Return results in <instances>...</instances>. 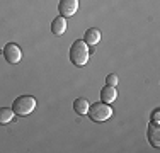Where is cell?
I'll list each match as a JSON object with an SVG mask.
<instances>
[{
    "instance_id": "cell-1",
    "label": "cell",
    "mask_w": 160,
    "mask_h": 153,
    "mask_svg": "<svg viewBox=\"0 0 160 153\" xmlns=\"http://www.w3.org/2000/svg\"><path fill=\"white\" fill-rule=\"evenodd\" d=\"M68 55H70V61L75 65V67H83V65H87V61H89L90 53H89L87 44L83 43L82 39H77V41H73Z\"/></svg>"
},
{
    "instance_id": "cell-2",
    "label": "cell",
    "mask_w": 160,
    "mask_h": 153,
    "mask_svg": "<svg viewBox=\"0 0 160 153\" xmlns=\"http://www.w3.org/2000/svg\"><path fill=\"white\" fill-rule=\"evenodd\" d=\"M36 109V99L31 95H19L17 99H14L12 111L17 116H28Z\"/></svg>"
},
{
    "instance_id": "cell-3",
    "label": "cell",
    "mask_w": 160,
    "mask_h": 153,
    "mask_svg": "<svg viewBox=\"0 0 160 153\" xmlns=\"http://www.w3.org/2000/svg\"><path fill=\"white\" fill-rule=\"evenodd\" d=\"M87 114H89V117L94 122H104L112 116V109H111V106L106 104V102H96V104L89 106Z\"/></svg>"
},
{
    "instance_id": "cell-4",
    "label": "cell",
    "mask_w": 160,
    "mask_h": 153,
    "mask_svg": "<svg viewBox=\"0 0 160 153\" xmlns=\"http://www.w3.org/2000/svg\"><path fill=\"white\" fill-rule=\"evenodd\" d=\"M2 53H3V58L7 60V63L10 65H16L22 60V51L16 43H7Z\"/></svg>"
},
{
    "instance_id": "cell-5",
    "label": "cell",
    "mask_w": 160,
    "mask_h": 153,
    "mask_svg": "<svg viewBox=\"0 0 160 153\" xmlns=\"http://www.w3.org/2000/svg\"><path fill=\"white\" fill-rule=\"evenodd\" d=\"M78 9V0H60L58 3V12L63 17H72Z\"/></svg>"
},
{
    "instance_id": "cell-6",
    "label": "cell",
    "mask_w": 160,
    "mask_h": 153,
    "mask_svg": "<svg viewBox=\"0 0 160 153\" xmlns=\"http://www.w3.org/2000/svg\"><path fill=\"white\" fill-rule=\"evenodd\" d=\"M147 135H148V141L153 148H158L160 146V128L158 124L155 122H150L148 124V129H147Z\"/></svg>"
},
{
    "instance_id": "cell-7",
    "label": "cell",
    "mask_w": 160,
    "mask_h": 153,
    "mask_svg": "<svg viewBox=\"0 0 160 153\" xmlns=\"http://www.w3.org/2000/svg\"><path fill=\"white\" fill-rule=\"evenodd\" d=\"M99 41H101V31L99 29L90 27L85 31V34H83V43L87 46H96Z\"/></svg>"
},
{
    "instance_id": "cell-8",
    "label": "cell",
    "mask_w": 160,
    "mask_h": 153,
    "mask_svg": "<svg viewBox=\"0 0 160 153\" xmlns=\"http://www.w3.org/2000/svg\"><path fill=\"white\" fill-rule=\"evenodd\" d=\"M116 97H118L116 87L108 85V83H106V85L102 87V90H101V99H102V102H106V104H111L112 101H116Z\"/></svg>"
},
{
    "instance_id": "cell-9",
    "label": "cell",
    "mask_w": 160,
    "mask_h": 153,
    "mask_svg": "<svg viewBox=\"0 0 160 153\" xmlns=\"http://www.w3.org/2000/svg\"><path fill=\"white\" fill-rule=\"evenodd\" d=\"M65 31H67V19H65L63 15L53 19V22H51V32L55 34V36H62V34H65Z\"/></svg>"
},
{
    "instance_id": "cell-10",
    "label": "cell",
    "mask_w": 160,
    "mask_h": 153,
    "mask_svg": "<svg viewBox=\"0 0 160 153\" xmlns=\"http://www.w3.org/2000/svg\"><path fill=\"white\" fill-rule=\"evenodd\" d=\"M89 101L87 99H83V97H78V99H75V102H73V111L78 114V116H83V114H87V111H89Z\"/></svg>"
},
{
    "instance_id": "cell-11",
    "label": "cell",
    "mask_w": 160,
    "mask_h": 153,
    "mask_svg": "<svg viewBox=\"0 0 160 153\" xmlns=\"http://www.w3.org/2000/svg\"><path fill=\"white\" fill-rule=\"evenodd\" d=\"M14 119L12 107H0V124H9Z\"/></svg>"
},
{
    "instance_id": "cell-12",
    "label": "cell",
    "mask_w": 160,
    "mask_h": 153,
    "mask_svg": "<svg viewBox=\"0 0 160 153\" xmlns=\"http://www.w3.org/2000/svg\"><path fill=\"white\" fill-rule=\"evenodd\" d=\"M106 82H108V85L116 87V85H118V82H119V78H118V75H116V73H109L108 76H106Z\"/></svg>"
},
{
    "instance_id": "cell-13",
    "label": "cell",
    "mask_w": 160,
    "mask_h": 153,
    "mask_svg": "<svg viewBox=\"0 0 160 153\" xmlns=\"http://www.w3.org/2000/svg\"><path fill=\"white\" fill-rule=\"evenodd\" d=\"M152 122H155V124H158V122H160V109L153 111V114H152Z\"/></svg>"
}]
</instances>
